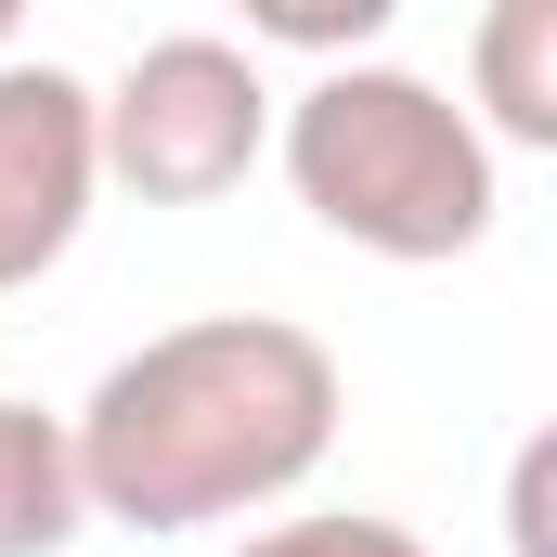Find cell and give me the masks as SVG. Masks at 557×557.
Segmentation results:
<instances>
[{
  "instance_id": "obj_3",
  "label": "cell",
  "mask_w": 557,
  "mask_h": 557,
  "mask_svg": "<svg viewBox=\"0 0 557 557\" xmlns=\"http://www.w3.org/2000/svg\"><path fill=\"white\" fill-rule=\"evenodd\" d=\"M104 182L143 208H208L273 156V78L247 39H143L131 65L91 91Z\"/></svg>"
},
{
  "instance_id": "obj_4",
  "label": "cell",
  "mask_w": 557,
  "mask_h": 557,
  "mask_svg": "<svg viewBox=\"0 0 557 557\" xmlns=\"http://www.w3.org/2000/svg\"><path fill=\"white\" fill-rule=\"evenodd\" d=\"M104 195V143H91V78L78 65H26L0 52V298L39 285Z\"/></svg>"
},
{
  "instance_id": "obj_6",
  "label": "cell",
  "mask_w": 557,
  "mask_h": 557,
  "mask_svg": "<svg viewBox=\"0 0 557 557\" xmlns=\"http://www.w3.org/2000/svg\"><path fill=\"white\" fill-rule=\"evenodd\" d=\"M78 532H91V506H78L65 416H39V403L0 389V557H65Z\"/></svg>"
},
{
  "instance_id": "obj_2",
  "label": "cell",
  "mask_w": 557,
  "mask_h": 557,
  "mask_svg": "<svg viewBox=\"0 0 557 557\" xmlns=\"http://www.w3.org/2000/svg\"><path fill=\"white\" fill-rule=\"evenodd\" d=\"M273 156L285 182H298V208L337 234V247H363V260H467L480 234H493V208H506V156L480 143V117L416 78V65H376V52H350V65H324L298 104H273Z\"/></svg>"
},
{
  "instance_id": "obj_1",
  "label": "cell",
  "mask_w": 557,
  "mask_h": 557,
  "mask_svg": "<svg viewBox=\"0 0 557 557\" xmlns=\"http://www.w3.org/2000/svg\"><path fill=\"white\" fill-rule=\"evenodd\" d=\"M350 416V376L311 324L285 311H208L117 350L91 376V403L65 416L78 454V506L117 532H221L285 506Z\"/></svg>"
},
{
  "instance_id": "obj_5",
  "label": "cell",
  "mask_w": 557,
  "mask_h": 557,
  "mask_svg": "<svg viewBox=\"0 0 557 557\" xmlns=\"http://www.w3.org/2000/svg\"><path fill=\"white\" fill-rule=\"evenodd\" d=\"M467 117L506 156H557V0H480V39H467Z\"/></svg>"
},
{
  "instance_id": "obj_7",
  "label": "cell",
  "mask_w": 557,
  "mask_h": 557,
  "mask_svg": "<svg viewBox=\"0 0 557 557\" xmlns=\"http://www.w3.org/2000/svg\"><path fill=\"white\" fill-rule=\"evenodd\" d=\"M234 13H247V39L311 52V65H350V52H376L403 26V0H234Z\"/></svg>"
},
{
  "instance_id": "obj_8",
  "label": "cell",
  "mask_w": 557,
  "mask_h": 557,
  "mask_svg": "<svg viewBox=\"0 0 557 557\" xmlns=\"http://www.w3.org/2000/svg\"><path fill=\"white\" fill-rule=\"evenodd\" d=\"M234 557H428L403 519H363V506H324V519H273V532H247Z\"/></svg>"
},
{
  "instance_id": "obj_10",
  "label": "cell",
  "mask_w": 557,
  "mask_h": 557,
  "mask_svg": "<svg viewBox=\"0 0 557 557\" xmlns=\"http://www.w3.org/2000/svg\"><path fill=\"white\" fill-rule=\"evenodd\" d=\"M13 26H26V0H0V52H13Z\"/></svg>"
},
{
  "instance_id": "obj_9",
  "label": "cell",
  "mask_w": 557,
  "mask_h": 557,
  "mask_svg": "<svg viewBox=\"0 0 557 557\" xmlns=\"http://www.w3.org/2000/svg\"><path fill=\"white\" fill-rule=\"evenodd\" d=\"M545 493H557V441H519V467H506V545H519V557H557Z\"/></svg>"
}]
</instances>
